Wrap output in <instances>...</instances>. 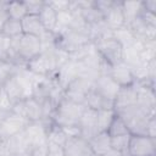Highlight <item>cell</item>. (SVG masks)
<instances>
[{"mask_svg":"<svg viewBox=\"0 0 156 156\" xmlns=\"http://www.w3.org/2000/svg\"><path fill=\"white\" fill-rule=\"evenodd\" d=\"M79 128H80V136L85 140L91 139L96 133V111L90 110L88 107L84 108V112L79 121Z\"/></svg>","mask_w":156,"mask_h":156,"instance_id":"16","label":"cell"},{"mask_svg":"<svg viewBox=\"0 0 156 156\" xmlns=\"http://www.w3.org/2000/svg\"><path fill=\"white\" fill-rule=\"evenodd\" d=\"M50 123L51 122L39 121V122H29L27 124V127L24 128V134H26V138L28 140L30 149L33 146H38V145H43L48 143L46 130Z\"/></svg>","mask_w":156,"mask_h":156,"instance_id":"10","label":"cell"},{"mask_svg":"<svg viewBox=\"0 0 156 156\" xmlns=\"http://www.w3.org/2000/svg\"><path fill=\"white\" fill-rule=\"evenodd\" d=\"M0 156H11V155H9L7 152H5L4 150H1V149H0Z\"/></svg>","mask_w":156,"mask_h":156,"instance_id":"43","label":"cell"},{"mask_svg":"<svg viewBox=\"0 0 156 156\" xmlns=\"http://www.w3.org/2000/svg\"><path fill=\"white\" fill-rule=\"evenodd\" d=\"M24 111H26V119L28 122H39L43 121V107L41 102L30 96L24 100Z\"/></svg>","mask_w":156,"mask_h":156,"instance_id":"22","label":"cell"},{"mask_svg":"<svg viewBox=\"0 0 156 156\" xmlns=\"http://www.w3.org/2000/svg\"><path fill=\"white\" fill-rule=\"evenodd\" d=\"M91 38L88 29H67L66 32L56 35V48L67 52L68 55L76 54L87 45L91 44Z\"/></svg>","mask_w":156,"mask_h":156,"instance_id":"3","label":"cell"},{"mask_svg":"<svg viewBox=\"0 0 156 156\" xmlns=\"http://www.w3.org/2000/svg\"><path fill=\"white\" fill-rule=\"evenodd\" d=\"M108 76L119 87H129V85L135 84V82H136L132 69L123 61L115 66H111V68L108 71Z\"/></svg>","mask_w":156,"mask_h":156,"instance_id":"15","label":"cell"},{"mask_svg":"<svg viewBox=\"0 0 156 156\" xmlns=\"http://www.w3.org/2000/svg\"><path fill=\"white\" fill-rule=\"evenodd\" d=\"M136 85H129V87H121L115 100H113V110L115 112H118L123 108L130 107L133 105H136Z\"/></svg>","mask_w":156,"mask_h":156,"instance_id":"13","label":"cell"},{"mask_svg":"<svg viewBox=\"0 0 156 156\" xmlns=\"http://www.w3.org/2000/svg\"><path fill=\"white\" fill-rule=\"evenodd\" d=\"M94 46L104 62L110 66H115L123 60V46L113 38L107 37L94 41Z\"/></svg>","mask_w":156,"mask_h":156,"instance_id":"6","label":"cell"},{"mask_svg":"<svg viewBox=\"0 0 156 156\" xmlns=\"http://www.w3.org/2000/svg\"><path fill=\"white\" fill-rule=\"evenodd\" d=\"M6 12H7L9 18L17 20V21H22L28 15L23 0L22 1H7Z\"/></svg>","mask_w":156,"mask_h":156,"instance_id":"26","label":"cell"},{"mask_svg":"<svg viewBox=\"0 0 156 156\" xmlns=\"http://www.w3.org/2000/svg\"><path fill=\"white\" fill-rule=\"evenodd\" d=\"M2 143H4V140H2V138L0 136V147H1V145H2Z\"/></svg>","mask_w":156,"mask_h":156,"instance_id":"44","label":"cell"},{"mask_svg":"<svg viewBox=\"0 0 156 156\" xmlns=\"http://www.w3.org/2000/svg\"><path fill=\"white\" fill-rule=\"evenodd\" d=\"M33 80L34 76L23 67L20 68L17 73H15L10 79H7L1 87L7 99L13 105L18 101L33 96Z\"/></svg>","mask_w":156,"mask_h":156,"instance_id":"1","label":"cell"},{"mask_svg":"<svg viewBox=\"0 0 156 156\" xmlns=\"http://www.w3.org/2000/svg\"><path fill=\"white\" fill-rule=\"evenodd\" d=\"M85 106L62 98L55 106L51 122L61 128L78 126Z\"/></svg>","mask_w":156,"mask_h":156,"instance_id":"2","label":"cell"},{"mask_svg":"<svg viewBox=\"0 0 156 156\" xmlns=\"http://www.w3.org/2000/svg\"><path fill=\"white\" fill-rule=\"evenodd\" d=\"M20 68H23L18 66L17 63L12 61H2L0 62V85H2L7 79H10Z\"/></svg>","mask_w":156,"mask_h":156,"instance_id":"30","label":"cell"},{"mask_svg":"<svg viewBox=\"0 0 156 156\" xmlns=\"http://www.w3.org/2000/svg\"><path fill=\"white\" fill-rule=\"evenodd\" d=\"M124 24L129 26L143 12V1H121Z\"/></svg>","mask_w":156,"mask_h":156,"instance_id":"23","label":"cell"},{"mask_svg":"<svg viewBox=\"0 0 156 156\" xmlns=\"http://www.w3.org/2000/svg\"><path fill=\"white\" fill-rule=\"evenodd\" d=\"M77 77H79V67L77 61L69 58L67 62H65L54 74L55 80L57 82V84L65 90L67 88V85L73 82Z\"/></svg>","mask_w":156,"mask_h":156,"instance_id":"11","label":"cell"},{"mask_svg":"<svg viewBox=\"0 0 156 156\" xmlns=\"http://www.w3.org/2000/svg\"><path fill=\"white\" fill-rule=\"evenodd\" d=\"M156 138L145 134H132L128 144L127 156H155Z\"/></svg>","mask_w":156,"mask_h":156,"instance_id":"7","label":"cell"},{"mask_svg":"<svg viewBox=\"0 0 156 156\" xmlns=\"http://www.w3.org/2000/svg\"><path fill=\"white\" fill-rule=\"evenodd\" d=\"M0 33H1V27H0Z\"/></svg>","mask_w":156,"mask_h":156,"instance_id":"45","label":"cell"},{"mask_svg":"<svg viewBox=\"0 0 156 156\" xmlns=\"http://www.w3.org/2000/svg\"><path fill=\"white\" fill-rule=\"evenodd\" d=\"M24 68L34 76L52 77L56 73V71L60 68L56 49L41 51L38 56H35L29 62H27Z\"/></svg>","mask_w":156,"mask_h":156,"instance_id":"4","label":"cell"},{"mask_svg":"<svg viewBox=\"0 0 156 156\" xmlns=\"http://www.w3.org/2000/svg\"><path fill=\"white\" fill-rule=\"evenodd\" d=\"M1 33L5 34V35H7V37H10L11 39L22 35L23 34V30H22V23H21V21L7 18L6 22L1 27Z\"/></svg>","mask_w":156,"mask_h":156,"instance_id":"27","label":"cell"},{"mask_svg":"<svg viewBox=\"0 0 156 156\" xmlns=\"http://www.w3.org/2000/svg\"><path fill=\"white\" fill-rule=\"evenodd\" d=\"M116 113L124 121L130 134H145L147 122L150 118H152L145 111H143L138 105H133L130 107L123 108Z\"/></svg>","mask_w":156,"mask_h":156,"instance_id":"5","label":"cell"},{"mask_svg":"<svg viewBox=\"0 0 156 156\" xmlns=\"http://www.w3.org/2000/svg\"><path fill=\"white\" fill-rule=\"evenodd\" d=\"M46 139L48 143H52V144H57L63 146L65 143L67 141L68 136L65 134V132L62 130L61 127L54 124L52 122L48 126V130H46Z\"/></svg>","mask_w":156,"mask_h":156,"instance_id":"25","label":"cell"},{"mask_svg":"<svg viewBox=\"0 0 156 156\" xmlns=\"http://www.w3.org/2000/svg\"><path fill=\"white\" fill-rule=\"evenodd\" d=\"M38 17L46 32H50V33L55 32L56 24H57V12L48 4L46 0H45V4L43 6L41 11L38 15Z\"/></svg>","mask_w":156,"mask_h":156,"instance_id":"21","label":"cell"},{"mask_svg":"<svg viewBox=\"0 0 156 156\" xmlns=\"http://www.w3.org/2000/svg\"><path fill=\"white\" fill-rule=\"evenodd\" d=\"M116 112L113 108H106L96 111V129L99 132H107Z\"/></svg>","mask_w":156,"mask_h":156,"instance_id":"24","label":"cell"},{"mask_svg":"<svg viewBox=\"0 0 156 156\" xmlns=\"http://www.w3.org/2000/svg\"><path fill=\"white\" fill-rule=\"evenodd\" d=\"M132 134H124V135H118V136H110L111 138V149L123 154L127 156V150H128V144Z\"/></svg>","mask_w":156,"mask_h":156,"instance_id":"32","label":"cell"},{"mask_svg":"<svg viewBox=\"0 0 156 156\" xmlns=\"http://www.w3.org/2000/svg\"><path fill=\"white\" fill-rule=\"evenodd\" d=\"M119 88L121 87L108 74H100L94 80V84H93V89L95 91H98L101 96H104L105 99H107L112 102H113Z\"/></svg>","mask_w":156,"mask_h":156,"instance_id":"12","label":"cell"},{"mask_svg":"<svg viewBox=\"0 0 156 156\" xmlns=\"http://www.w3.org/2000/svg\"><path fill=\"white\" fill-rule=\"evenodd\" d=\"M145 135H149V136L156 138V117H152V118H150V119H149L147 126H146Z\"/></svg>","mask_w":156,"mask_h":156,"instance_id":"39","label":"cell"},{"mask_svg":"<svg viewBox=\"0 0 156 156\" xmlns=\"http://www.w3.org/2000/svg\"><path fill=\"white\" fill-rule=\"evenodd\" d=\"M93 152L95 156H101L106 152H108L111 149V138L106 132H99L96 133L91 139L88 140Z\"/></svg>","mask_w":156,"mask_h":156,"instance_id":"19","label":"cell"},{"mask_svg":"<svg viewBox=\"0 0 156 156\" xmlns=\"http://www.w3.org/2000/svg\"><path fill=\"white\" fill-rule=\"evenodd\" d=\"M48 4L56 11H68L71 9V0H46Z\"/></svg>","mask_w":156,"mask_h":156,"instance_id":"35","label":"cell"},{"mask_svg":"<svg viewBox=\"0 0 156 156\" xmlns=\"http://www.w3.org/2000/svg\"><path fill=\"white\" fill-rule=\"evenodd\" d=\"M12 39L2 33H0V62L2 61H12Z\"/></svg>","mask_w":156,"mask_h":156,"instance_id":"31","label":"cell"},{"mask_svg":"<svg viewBox=\"0 0 156 156\" xmlns=\"http://www.w3.org/2000/svg\"><path fill=\"white\" fill-rule=\"evenodd\" d=\"M29 156H49L48 154V143L38 146H33L29 150Z\"/></svg>","mask_w":156,"mask_h":156,"instance_id":"36","label":"cell"},{"mask_svg":"<svg viewBox=\"0 0 156 156\" xmlns=\"http://www.w3.org/2000/svg\"><path fill=\"white\" fill-rule=\"evenodd\" d=\"M6 5H7L6 0H0V12L6 11Z\"/></svg>","mask_w":156,"mask_h":156,"instance_id":"41","label":"cell"},{"mask_svg":"<svg viewBox=\"0 0 156 156\" xmlns=\"http://www.w3.org/2000/svg\"><path fill=\"white\" fill-rule=\"evenodd\" d=\"M101 156H124V155L121 154V152H117V151H115V150H110L108 152H106V154H104V155H101Z\"/></svg>","mask_w":156,"mask_h":156,"instance_id":"40","label":"cell"},{"mask_svg":"<svg viewBox=\"0 0 156 156\" xmlns=\"http://www.w3.org/2000/svg\"><path fill=\"white\" fill-rule=\"evenodd\" d=\"M23 2L26 5L28 15H39L45 4V0H23Z\"/></svg>","mask_w":156,"mask_h":156,"instance_id":"33","label":"cell"},{"mask_svg":"<svg viewBox=\"0 0 156 156\" xmlns=\"http://www.w3.org/2000/svg\"><path fill=\"white\" fill-rule=\"evenodd\" d=\"M28 123L29 122L27 119L10 111L0 123V136L2 140H6L13 135H17L24 130Z\"/></svg>","mask_w":156,"mask_h":156,"instance_id":"9","label":"cell"},{"mask_svg":"<svg viewBox=\"0 0 156 156\" xmlns=\"http://www.w3.org/2000/svg\"><path fill=\"white\" fill-rule=\"evenodd\" d=\"M11 107H12V104L10 102V100L7 99L2 87L0 85V110H4V111H11Z\"/></svg>","mask_w":156,"mask_h":156,"instance_id":"38","label":"cell"},{"mask_svg":"<svg viewBox=\"0 0 156 156\" xmlns=\"http://www.w3.org/2000/svg\"><path fill=\"white\" fill-rule=\"evenodd\" d=\"M22 30L23 34H29V35H34L38 38H41L46 30L43 27L38 15H27L22 21Z\"/></svg>","mask_w":156,"mask_h":156,"instance_id":"20","label":"cell"},{"mask_svg":"<svg viewBox=\"0 0 156 156\" xmlns=\"http://www.w3.org/2000/svg\"><path fill=\"white\" fill-rule=\"evenodd\" d=\"M115 1H116V0H94V6H95V9L100 12V15H101L102 18H104V16H105V15L110 11V9L113 6Z\"/></svg>","mask_w":156,"mask_h":156,"instance_id":"34","label":"cell"},{"mask_svg":"<svg viewBox=\"0 0 156 156\" xmlns=\"http://www.w3.org/2000/svg\"><path fill=\"white\" fill-rule=\"evenodd\" d=\"M48 154H49V156H65L63 146L52 144V143H48Z\"/></svg>","mask_w":156,"mask_h":156,"instance_id":"37","label":"cell"},{"mask_svg":"<svg viewBox=\"0 0 156 156\" xmlns=\"http://www.w3.org/2000/svg\"><path fill=\"white\" fill-rule=\"evenodd\" d=\"M65 156H95L88 140L82 136L68 138L63 145Z\"/></svg>","mask_w":156,"mask_h":156,"instance_id":"14","label":"cell"},{"mask_svg":"<svg viewBox=\"0 0 156 156\" xmlns=\"http://www.w3.org/2000/svg\"><path fill=\"white\" fill-rule=\"evenodd\" d=\"M93 84L94 80L79 76L73 82H71L63 90V98L77 104H83L84 98L88 94V91L93 88Z\"/></svg>","mask_w":156,"mask_h":156,"instance_id":"8","label":"cell"},{"mask_svg":"<svg viewBox=\"0 0 156 156\" xmlns=\"http://www.w3.org/2000/svg\"><path fill=\"white\" fill-rule=\"evenodd\" d=\"M106 133L111 138L112 136H118V135H124V134H130L127 124L124 123V121L117 113L115 115V117H113V119H112V122H111V124H110V127H108Z\"/></svg>","mask_w":156,"mask_h":156,"instance_id":"29","label":"cell"},{"mask_svg":"<svg viewBox=\"0 0 156 156\" xmlns=\"http://www.w3.org/2000/svg\"><path fill=\"white\" fill-rule=\"evenodd\" d=\"M83 105L90 110L94 111H100V110H106V108H113V102L105 99L101 96L98 91H95L93 88L88 91V94L84 98Z\"/></svg>","mask_w":156,"mask_h":156,"instance_id":"18","label":"cell"},{"mask_svg":"<svg viewBox=\"0 0 156 156\" xmlns=\"http://www.w3.org/2000/svg\"><path fill=\"white\" fill-rule=\"evenodd\" d=\"M104 22L106 23V26L113 32L116 29H119L122 27H124V17H123V12H122V5L121 1H115L113 6L110 9V11L104 16Z\"/></svg>","mask_w":156,"mask_h":156,"instance_id":"17","label":"cell"},{"mask_svg":"<svg viewBox=\"0 0 156 156\" xmlns=\"http://www.w3.org/2000/svg\"><path fill=\"white\" fill-rule=\"evenodd\" d=\"M9 112H10V111H4V110H0V123H1V121L4 119V117H5V116H6Z\"/></svg>","mask_w":156,"mask_h":156,"instance_id":"42","label":"cell"},{"mask_svg":"<svg viewBox=\"0 0 156 156\" xmlns=\"http://www.w3.org/2000/svg\"><path fill=\"white\" fill-rule=\"evenodd\" d=\"M112 37H113L123 48L132 45V44L136 40V38L134 37L133 32H132L127 26H124V27H122V28H119V29L113 30V32H112Z\"/></svg>","mask_w":156,"mask_h":156,"instance_id":"28","label":"cell"}]
</instances>
